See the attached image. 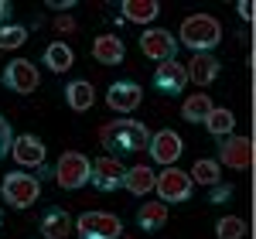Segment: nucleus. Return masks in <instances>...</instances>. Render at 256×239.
<instances>
[{
    "label": "nucleus",
    "instance_id": "obj_1",
    "mask_svg": "<svg viewBox=\"0 0 256 239\" xmlns=\"http://www.w3.org/2000/svg\"><path fill=\"white\" fill-rule=\"evenodd\" d=\"M99 144L106 147V154H137V150H147L150 130L140 120L120 116L106 126H99Z\"/></svg>",
    "mask_w": 256,
    "mask_h": 239
},
{
    "label": "nucleus",
    "instance_id": "obj_2",
    "mask_svg": "<svg viewBox=\"0 0 256 239\" xmlns=\"http://www.w3.org/2000/svg\"><path fill=\"white\" fill-rule=\"evenodd\" d=\"M178 38L184 48H195V55H208L212 48H218V41H222V24H218L212 14H192V18L181 20V28H178Z\"/></svg>",
    "mask_w": 256,
    "mask_h": 239
},
{
    "label": "nucleus",
    "instance_id": "obj_3",
    "mask_svg": "<svg viewBox=\"0 0 256 239\" xmlns=\"http://www.w3.org/2000/svg\"><path fill=\"white\" fill-rule=\"evenodd\" d=\"M55 184L58 188H65V192H76V188H82V184H89V178H92V160L86 158L82 150H65L58 160H55Z\"/></svg>",
    "mask_w": 256,
    "mask_h": 239
},
{
    "label": "nucleus",
    "instance_id": "obj_4",
    "mask_svg": "<svg viewBox=\"0 0 256 239\" xmlns=\"http://www.w3.org/2000/svg\"><path fill=\"white\" fill-rule=\"evenodd\" d=\"M0 192H4V202L10 205V208H31L41 195V184L34 174H28V171H10L4 184H0Z\"/></svg>",
    "mask_w": 256,
    "mask_h": 239
},
{
    "label": "nucleus",
    "instance_id": "obj_5",
    "mask_svg": "<svg viewBox=\"0 0 256 239\" xmlns=\"http://www.w3.org/2000/svg\"><path fill=\"white\" fill-rule=\"evenodd\" d=\"M154 192H158V202H164V205H178V202H188V198H192L195 181L171 164V168H164L158 178H154Z\"/></svg>",
    "mask_w": 256,
    "mask_h": 239
},
{
    "label": "nucleus",
    "instance_id": "obj_6",
    "mask_svg": "<svg viewBox=\"0 0 256 239\" xmlns=\"http://www.w3.org/2000/svg\"><path fill=\"white\" fill-rule=\"evenodd\" d=\"M82 239H120L123 236V222L113 212H82L76 222Z\"/></svg>",
    "mask_w": 256,
    "mask_h": 239
},
{
    "label": "nucleus",
    "instance_id": "obj_7",
    "mask_svg": "<svg viewBox=\"0 0 256 239\" xmlns=\"http://www.w3.org/2000/svg\"><path fill=\"white\" fill-rule=\"evenodd\" d=\"M0 82L10 89V92H18V96H28V92H34L41 86V76H38V65H31L28 58H14L7 62V68H4V76Z\"/></svg>",
    "mask_w": 256,
    "mask_h": 239
},
{
    "label": "nucleus",
    "instance_id": "obj_8",
    "mask_svg": "<svg viewBox=\"0 0 256 239\" xmlns=\"http://www.w3.org/2000/svg\"><path fill=\"white\" fill-rule=\"evenodd\" d=\"M147 150H150V158L158 160L160 168H171L178 158H181V150H184V140L178 130H158V134H150V144H147Z\"/></svg>",
    "mask_w": 256,
    "mask_h": 239
},
{
    "label": "nucleus",
    "instance_id": "obj_9",
    "mask_svg": "<svg viewBox=\"0 0 256 239\" xmlns=\"http://www.w3.org/2000/svg\"><path fill=\"white\" fill-rule=\"evenodd\" d=\"M218 164H226L232 171H246L253 164V144H250V137H236V134L222 137V144H218Z\"/></svg>",
    "mask_w": 256,
    "mask_h": 239
},
{
    "label": "nucleus",
    "instance_id": "obj_10",
    "mask_svg": "<svg viewBox=\"0 0 256 239\" xmlns=\"http://www.w3.org/2000/svg\"><path fill=\"white\" fill-rule=\"evenodd\" d=\"M140 48H144V55L147 58H154L160 65V62H171L178 52V38L171 34V31H164V28H147L144 34H140Z\"/></svg>",
    "mask_w": 256,
    "mask_h": 239
},
{
    "label": "nucleus",
    "instance_id": "obj_11",
    "mask_svg": "<svg viewBox=\"0 0 256 239\" xmlns=\"http://www.w3.org/2000/svg\"><path fill=\"white\" fill-rule=\"evenodd\" d=\"M123 174H126V168H123V160L113 158V154H106V158H96L92 160V184H96L99 192H116L123 188Z\"/></svg>",
    "mask_w": 256,
    "mask_h": 239
},
{
    "label": "nucleus",
    "instance_id": "obj_12",
    "mask_svg": "<svg viewBox=\"0 0 256 239\" xmlns=\"http://www.w3.org/2000/svg\"><path fill=\"white\" fill-rule=\"evenodd\" d=\"M140 100H144V89H140L137 82H130V79H120L113 82L110 89H106V102H110V110H116V113H134L140 106Z\"/></svg>",
    "mask_w": 256,
    "mask_h": 239
},
{
    "label": "nucleus",
    "instance_id": "obj_13",
    "mask_svg": "<svg viewBox=\"0 0 256 239\" xmlns=\"http://www.w3.org/2000/svg\"><path fill=\"white\" fill-rule=\"evenodd\" d=\"M154 86H158V92L181 96V92H184V86H188V72H184V65H181L178 58L160 62L158 72H154Z\"/></svg>",
    "mask_w": 256,
    "mask_h": 239
},
{
    "label": "nucleus",
    "instance_id": "obj_14",
    "mask_svg": "<svg viewBox=\"0 0 256 239\" xmlns=\"http://www.w3.org/2000/svg\"><path fill=\"white\" fill-rule=\"evenodd\" d=\"M10 158L18 160L20 168H41V164H44V144H41V137H34V134L14 137Z\"/></svg>",
    "mask_w": 256,
    "mask_h": 239
},
{
    "label": "nucleus",
    "instance_id": "obj_15",
    "mask_svg": "<svg viewBox=\"0 0 256 239\" xmlns=\"http://www.w3.org/2000/svg\"><path fill=\"white\" fill-rule=\"evenodd\" d=\"M38 229H41V239H68V232H72V219H68V212H65L62 205H52V208L41 216Z\"/></svg>",
    "mask_w": 256,
    "mask_h": 239
},
{
    "label": "nucleus",
    "instance_id": "obj_16",
    "mask_svg": "<svg viewBox=\"0 0 256 239\" xmlns=\"http://www.w3.org/2000/svg\"><path fill=\"white\" fill-rule=\"evenodd\" d=\"M184 72H188V82H198V86H208V82L218 79V72H222V65H218L216 55H192V62L184 65Z\"/></svg>",
    "mask_w": 256,
    "mask_h": 239
},
{
    "label": "nucleus",
    "instance_id": "obj_17",
    "mask_svg": "<svg viewBox=\"0 0 256 239\" xmlns=\"http://www.w3.org/2000/svg\"><path fill=\"white\" fill-rule=\"evenodd\" d=\"M120 14H123V24H150V20H158L160 4L158 0H123Z\"/></svg>",
    "mask_w": 256,
    "mask_h": 239
},
{
    "label": "nucleus",
    "instance_id": "obj_18",
    "mask_svg": "<svg viewBox=\"0 0 256 239\" xmlns=\"http://www.w3.org/2000/svg\"><path fill=\"white\" fill-rule=\"evenodd\" d=\"M123 55H126V48H123V38L120 34H99L92 41V58L99 65H120Z\"/></svg>",
    "mask_w": 256,
    "mask_h": 239
},
{
    "label": "nucleus",
    "instance_id": "obj_19",
    "mask_svg": "<svg viewBox=\"0 0 256 239\" xmlns=\"http://www.w3.org/2000/svg\"><path fill=\"white\" fill-rule=\"evenodd\" d=\"M65 102H68V110H76V113H86V110L96 102V89H92V82L72 79L68 86H65Z\"/></svg>",
    "mask_w": 256,
    "mask_h": 239
},
{
    "label": "nucleus",
    "instance_id": "obj_20",
    "mask_svg": "<svg viewBox=\"0 0 256 239\" xmlns=\"http://www.w3.org/2000/svg\"><path fill=\"white\" fill-rule=\"evenodd\" d=\"M41 62H44V68H52L55 76H62V72H68V68H72L76 55H72V48H68L65 41H52V44L41 52Z\"/></svg>",
    "mask_w": 256,
    "mask_h": 239
},
{
    "label": "nucleus",
    "instance_id": "obj_21",
    "mask_svg": "<svg viewBox=\"0 0 256 239\" xmlns=\"http://www.w3.org/2000/svg\"><path fill=\"white\" fill-rule=\"evenodd\" d=\"M137 226L144 232H158L168 226V205L164 202H147V205H140L137 208Z\"/></svg>",
    "mask_w": 256,
    "mask_h": 239
},
{
    "label": "nucleus",
    "instance_id": "obj_22",
    "mask_svg": "<svg viewBox=\"0 0 256 239\" xmlns=\"http://www.w3.org/2000/svg\"><path fill=\"white\" fill-rule=\"evenodd\" d=\"M154 171L147 168V164H137V168H126V174H123V188L130 192V195H147V192H154Z\"/></svg>",
    "mask_w": 256,
    "mask_h": 239
},
{
    "label": "nucleus",
    "instance_id": "obj_23",
    "mask_svg": "<svg viewBox=\"0 0 256 239\" xmlns=\"http://www.w3.org/2000/svg\"><path fill=\"white\" fill-rule=\"evenodd\" d=\"M216 110V102L208 100L205 92H195V96H188V100L181 102V116L188 120V123H205V116Z\"/></svg>",
    "mask_w": 256,
    "mask_h": 239
},
{
    "label": "nucleus",
    "instance_id": "obj_24",
    "mask_svg": "<svg viewBox=\"0 0 256 239\" xmlns=\"http://www.w3.org/2000/svg\"><path fill=\"white\" fill-rule=\"evenodd\" d=\"M205 130H208L212 137H229V134L236 130V113H232V110L216 106V110L205 116Z\"/></svg>",
    "mask_w": 256,
    "mask_h": 239
},
{
    "label": "nucleus",
    "instance_id": "obj_25",
    "mask_svg": "<svg viewBox=\"0 0 256 239\" xmlns=\"http://www.w3.org/2000/svg\"><path fill=\"white\" fill-rule=\"evenodd\" d=\"M188 178L195 181V184H218L222 181V171H218V160H212V158H198L195 164H192V174Z\"/></svg>",
    "mask_w": 256,
    "mask_h": 239
},
{
    "label": "nucleus",
    "instance_id": "obj_26",
    "mask_svg": "<svg viewBox=\"0 0 256 239\" xmlns=\"http://www.w3.org/2000/svg\"><path fill=\"white\" fill-rule=\"evenodd\" d=\"M28 41V28L20 24H0V52H14Z\"/></svg>",
    "mask_w": 256,
    "mask_h": 239
},
{
    "label": "nucleus",
    "instance_id": "obj_27",
    "mask_svg": "<svg viewBox=\"0 0 256 239\" xmlns=\"http://www.w3.org/2000/svg\"><path fill=\"white\" fill-rule=\"evenodd\" d=\"M216 236L218 239H246V222L239 216H222L216 222Z\"/></svg>",
    "mask_w": 256,
    "mask_h": 239
},
{
    "label": "nucleus",
    "instance_id": "obj_28",
    "mask_svg": "<svg viewBox=\"0 0 256 239\" xmlns=\"http://www.w3.org/2000/svg\"><path fill=\"white\" fill-rule=\"evenodd\" d=\"M10 147H14V130H10V123L0 116V160L10 154Z\"/></svg>",
    "mask_w": 256,
    "mask_h": 239
},
{
    "label": "nucleus",
    "instance_id": "obj_29",
    "mask_svg": "<svg viewBox=\"0 0 256 239\" xmlns=\"http://www.w3.org/2000/svg\"><path fill=\"white\" fill-rule=\"evenodd\" d=\"M232 192H236L232 184H222V181H218V184H212V188H208V202H212V205L229 202V198H232Z\"/></svg>",
    "mask_w": 256,
    "mask_h": 239
},
{
    "label": "nucleus",
    "instance_id": "obj_30",
    "mask_svg": "<svg viewBox=\"0 0 256 239\" xmlns=\"http://www.w3.org/2000/svg\"><path fill=\"white\" fill-rule=\"evenodd\" d=\"M236 10H239V18H242V20H250V18H253V4H250V0H239V4H236Z\"/></svg>",
    "mask_w": 256,
    "mask_h": 239
},
{
    "label": "nucleus",
    "instance_id": "obj_31",
    "mask_svg": "<svg viewBox=\"0 0 256 239\" xmlns=\"http://www.w3.org/2000/svg\"><path fill=\"white\" fill-rule=\"evenodd\" d=\"M55 28L68 34V31H76V20H72V18H58V20H55Z\"/></svg>",
    "mask_w": 256,
    "mask_h": 239
},
{
    "label": "nucleus",
    "instance_id": "obj_32",
    "mask_svg": "<svg viewBox=\"0 0 256 239\" xmlns=\"http://www.w3.org/2000/svg\"><path fill=\"white\" fill-rule=\"evenodd\" d=\"M48 7H52V10H58V14H65V10H72V0H52Z\"/></svg>",
    "mask_w": 256,
    "mask_h": 239
},
{
    "label": "nucleus",
    "instance_id": "obj_33",
    "mask_svg": "<svg viewBox=\"0 0 256 239\" xmlns=\"http://www.w3.org/2000/svg\"><path fill=\"white\" fill-rule=\"evenodd\" d=\"M10 10H14V7H10V0H0V20L10 18Z\"/></svg>",
    "mask_w": 256,
    "mask_h": 239
},
{
    "label": "nucleus",
    "instance_id": "obj_34",
    "mask_svg": "<svg viewBox=\"0 0 256 239\" xmlns=\"http://www.w3.org/2000/svg\"><path fill=\"white\" fill-rule=\"evenodd\" d=\"M120 239H134V236H120Z\"/></svg>",
    "mask_w": 256,
    "mask_h": 239
},
{
    "label": "nucleus",
    "instance_id": "obj_35",
    "mask_svg": "<svg viewBox=\"0 0 256 239\" xmlns=\"http://www.w3.org/2000/svg\"><path fill=\"white\" fill-rule=\"evenodd\" d=\"M0 222H4V212H0Z\"/></svg>",
    "mask_w": 256,
    "mask_h": 239
}]
</instances>
